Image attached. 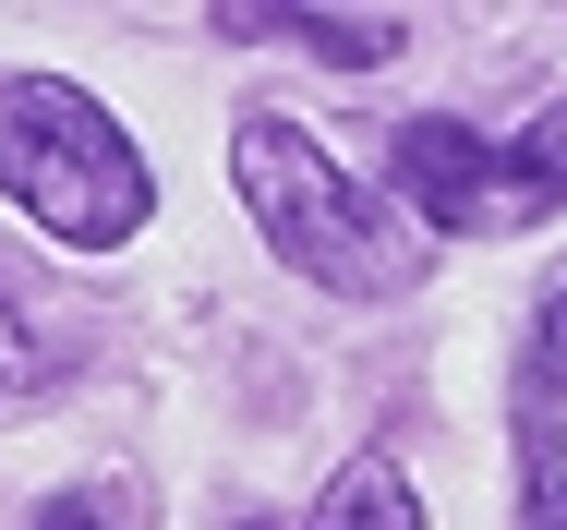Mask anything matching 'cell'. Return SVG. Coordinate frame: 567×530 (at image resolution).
<instances>
[{"label":"cell","instance_id":"obj_4","mask_svg":"<svg viewBox=\"0 0 567 530\" xmlns=\"http://www.w3.org/2000/svg\"><path fill=\"white\" fill-rule=\"evenodd\" d=\"M229 37H290V49H315V61H399L411 49V24L399 12H229Z\"/></svg>","mask_w":567,"mask_h":530},{"label":"cell","instance_id":"obj_2","mask_svg":"<svg viewBox=\"0 0 567 530\" xmlns=\"http://www.w3.org/2000/svg\"><path fill=\"white\" fill-rule=\"evenodd\" d=\"M0 194L73 253H110L145 229V157L110 108L61 73H0Z\"/></svg>","mask_w":567,"mask_h":530},{"label":"cell","instance_id":"obj_3","mask_svg":"<svg viewBox=\"0 0 567 530\" xmlns=\"http://www.w3.org/2000/svg\"><path fill=\"white\" fill-rule=\"evenodd\" d=\"M386 169H399V206L423 229H447V241H519V229H544L567 206L532 145H495L471 121H399L386 133Z\"/></svg>","mask_w":567,"mask_h":530},{"label":"cell","instance_id":"obj_7","mask_svg":"<svg viewBox=\"0 0 567 530\" xmlns=\"http://www.w3.org/2000/svg\"><path fill=\"white\" fill-rule=\"evenodd\" d=\"M532 530H567V458H556V423H532Z\"/></svg>","mask_w":567,"mask_h":530},{"label":"cell","instance_id":"obj_5","mask_svg":"<svg viewBox=\"0 0 567 530\" xmlns=\"http://www.w3.org/2000/svg\"><path fill=\"white\" fill-rule=\"evenodd\" d=\"M278 530H423V507H411V482H399L386 458H362V470L327 482V507H315V519H278Z\"/></svg>","mask_w":567,"mask_h":530},{"label":"cell","instance_id":"obj_8","mask_svg":"<svg viewBox=\"0 0 567 530\" xmlns=\"http://www.w3.org/2000/svg\"><path fill=\"white\" fill-rule=\"evenodd\" d=\"M37 386V325L12 314V290H0V398H24Z\"/></svg>","mask_w":567,"mask_h":530},{"label":"cell","instance_id":"obj_10","mask_svg":"<svg viewBox=\"0 0 567 530\" xmlns=\"http://www.w3.org/2000/svg\"><path fill=\"white\" fill-rule=\"evenodd\" d=\"M37 530H110V507H97V495H61V507H49Z\"/></svg>","mask_w":567,"mask_h":530},{"label":"cell","instance_id":"obj_1","mask_svg":"<svg viewBox=\"0 0 567 530\" xmlns=\"http://www.w3.org/2000/svg\"><path fill=\"white\" fill-rule=\"evenodd\" d=\"M229 169H241V206L278 241L290 278H315V290H339V302L423 290V229L386 206L374 181H350L302 121H241V133H229Z\"/></svg>","mask_w":567,"mask_h":530},{"label":"cell","instance_id":"obj_9","mask_svg":"<svg viewBox=\"0 0 567 530\" xmlns=\"http://www.w3.org/2000/svg\"><path fill=\"white\" fill-rule=\"evenodd\" d=\"M519 145H532V157H544V181H556V194H567V97L544 108V121H532V133H519Z\"/></svg>","mask_w":567,"mask_h":530},{"label":"cell","instance_id":"obj_6","mask_svg":"<svg viewBox=\"0 0 567 530\" xmlns=\"http://www.w3.org/2000/svg\"><path fill=\"white\" fill-rule=\"evenodd\" d=\"M519 398H532V423L567 411V266H556V290L532 302V386H519Z\"/></svg>","mask_w":567,"mask_h":530}]
</instances>
